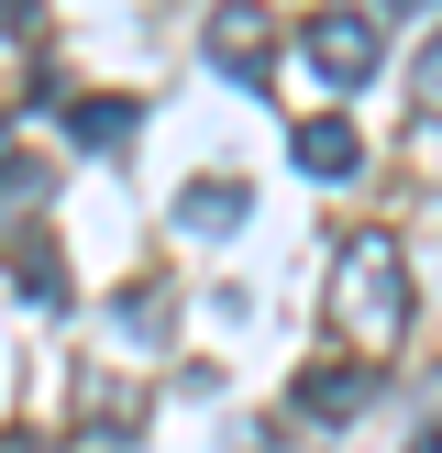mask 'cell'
Wrapping results in <instances>:
<instances>
[{
  "label": "cell",
  "mask_w": 442,
  "mask_h": 453,
  "mask_svg": "<svg viewBox=\"0 0 442 453\" xmlns=\"http://www.w3.org/2000/svg\"><path fill=\"white\" fill-rule=\"evenodd\" d=\"M321 321H332V343H354V354H387L398 332H409V265H398V233H343L332 288H321Z\"/></svg>",
  "instance_id": "cell-1"
},
{
  "label": "cell",
  "mask_w": 442,
  "mask_h": 453,
  "mask_svg": "<svg viewBox=\"0 0 442 453\" xmlns=\"http://www.w3.org/2000/svg\"><path fill=\"white\" fill-rule=\"evenodd\" d=\"M299 56L321 66V88H365L376 78V22L365 12H309L299 22Z\"/></svg>",
  "instance_id": "cell-2"
},
{
  "label": "cell",
  "mask_w": 442,
  "mask_h": 453,
  "mask_svg": "<svg viewBox=\"0 0 442 453\" xmlns=\"http://www.w3.org/2000/svg\"><path fill=\"white\" fill-rule=\"evenodd\" d=\"M199 44H210V66H221L232 88H265V56H277V22H265L255 0H221V12H210V34H199Z\"/></svg>",
  "instance_id": "cell-3"
},
{
  "label": "cell",
  "mask_w": 442,
  "mask_h": 453,
  "mask_svg": "<svg viewBox=\"0 0 442 453\" xmlns=\"http://www.w3.org/2000/svg\"><path fill=\"white\" fill-rule=\"evenodd\" d=\"M287 155H299V177H321V188H343V177L365 166V133H354V122H332V111H321V122H299V144H287Z\"/></svg>",
  "instance_id": "cell-4"
},
{
  "label": "cell",
  "mask_w": 442,
  "mask_h": 453,
  "mask_svg": "<svg viewBox=\"0 0 442 453\" xmlns=\"http://www.w3.org/2000/svg\"><path fill=\"white\" fill-rule=\"evenodd\" d=\"M243 211H255V199H243L232 177H199V188L177 199V221H188V233H243Z\"/></svg>",
  "instance_id": "cell-5"
},
{
  "label": "cell",
  "mask_w": 442,
  "mask_h": 453,
  "mask_svg": "<svg viewBox=\"0 0 442 453\" xmlns=\"http://www.w3.org/2000/svg\"><path fill=\"white\" fill-rule=\"evenodd\" d=\"M287 410H299L309 432H321V420H343V410H365V376H354V365H332V376H299V398H287Z\"/></svg>",
  "instance_id": "cell-6"
},
{
  "label": "cell",
  "mask_w": 442,
  "mask_h": 453,
  "mask_svg": "<svg viewBox=\"0 0 442 453\" xmlns=\"http://www.w3.org/2000/svg\"><path fill=\"white\" fill-rule=\"evenodd\" d=\"M66 133H78V144H122V133H133V100H66Z\"/></svg>",
  "instance_id": "cell-7"
},
{
  "label": "cell",
  "mask_w": 442,
  "mask_h": 453,
  "mask_svg": "<svg viewBox=\"0 0 442 453\" xmlns=\"http://www.w3.org/2000/svg\"><path fill=\"white\" fill-rule=\"evenodd\" d=\"M110 321H122V332H144V343H155V332H166V288H122V310H110Z\"/></svg>",
  "instance_id": "cell-8"
},
{
  "label": "cell",
  "mask_w": 442,
  "mask_h": 453,
  "mask_svg": "<svg viewBox=\"0 0 442 453\" xmlns=\"http://www.w3.org/2000/svg\"><path fill=\"white\" fill-rule=\"evenodd\" d=\"M420 111L442 122V34H431V56H420Z\"/></svg>",
  "instance_id": "cell-9"
},
{
  "label": "cell",
  "mask_w": 442,
  "mask_h": 453,
  "mask_svg": "<svg viewBox=\"0 0 442 453\" xmlns=\"http://www.w3.org/2000/svg\"><path fill=\"white\" fill-rule=\"evenodd\" d=\"M0 453H11V442H0Z\"/></svg>",
  "instance_id": "cell-10"
}]
</instances>
